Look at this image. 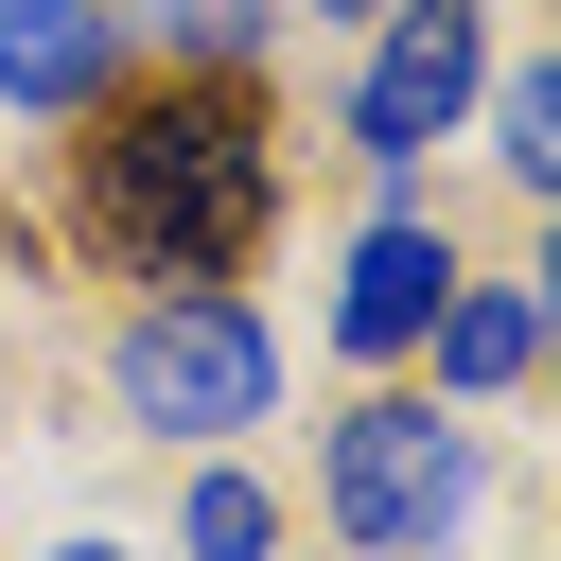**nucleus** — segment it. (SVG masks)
Here are the masks:
<instances>
[{
    "label": "nucleus",
    "mask_w": 561,
    "mask_h": 561,
    "mask_svg": "<svg viewBox=\"0 0 561 561\" xmlns=\"http://www.w3.org/2000/svg\"><path fill=\"white\" fill-rule=\"evenodd\" d=\"M88 228H105V263H140V280H228L263 228H280V140H263V105H245V70H158V88H123L105 105V140H88Z\"/></svg>",
    "instance_id": "1"
},
{
    "label": "nucleus",
    "mask_w": 561,
    "mask_h": 561,
    "mask_svg": "<svg viewBox=\"0 0 561 561\" xmlns=\"http://www.w3.org/2000/svg\"><path fill=\"white\" fill-rule=\"evenodd\" d=\"M316 491H333V526H351L368 561H438V543L473 526V421H456V403H403V386H368V403L333 421Z\"/></svg>",
    "instance_id": "2"
},
{
    "label": "nucleus",
    "mask_w": 561,
    "mask_h": 561,
    "mask_svg": "<svg viewBox=\"0 0 561 561\" xmlns=\"http://www.w3.org/2000/svg\"><path fill=\"white\" fill-rule=\"evenodd\" d=\"M123 403L158 421V438H245L263 403H280V351H263V316L245 298H158V316H123Z\"/></svg>",
    "instance_id": "3"
},
{
    "label": "nucleus",
    "mask_w": 561,
    "mask_h": 561,
    "mask_svg": "<svg viewBox=\"0 0 561 561\" xmlns=\"http://www.w3.org/2000/svg\"><path fill=\"white\" fill-rule=\"evenodd\" d=\"M473 70H491V0H386V53L351 70V158L403 175L421 140H456Z\"/></svg>",
    "instance_id": "4"
},
{
    "label": "nucleus",
    "mask_w": 561,
    "mask_h": 561,
    "mask_svg": "<svg viewBox=\"0 0 561 561\" xmlns=\"http://www.w3.org/2000/svg\"><path fill=\"white\" fill-rule=\"evenodd\" d=\"M105 88H123L105 0H0V105H18V123H88Z\"/></svg>",
    "instance_id": "5"
},
{
    "label": "nucleus",
    "mask_w": 561,
    "mask_h": 561,
    "mask_svg": "<svg viewBox=\"0 0 561 561\" xmlns=\"http://www.w3.org/2000/svg\"><path fill=\"white\" fill-rule=\"evenodd\" d=\"M438 298H456V245H438V228H368V245H351L333 333H351V351H421V333H438Z\"/></svg>",
    "instance_id": "6"
},
{
    "label": "nucleus",
    "mask_w": 561,
    "mask_h": 561,
    "mask_svg": "<svg viewBox=\"0 0 561 561\" xmlns=\"http://www.w3.org/2000/svg\"><path fill=\"white\" fill-rule=\"evenodd\" d=\"M526 368H543L526 298H508V280H456V298H438V386H456V403H491V386H526Z\"/></svg>",
    "instance_id": "7"
},
{
    "label": "nucleus",
    "mask_w": 561,
    "mask_h": 561,
    "mask_svg": "<svg viewBox=\"0 0 561 561\" xmlns=\"http://www.w3.org/2000/svg\"><path fill=\"white\" fill-rule=\"evenodd\" d=\"M263 18H280V0H158L175 70H245V53H263Z\"/></svg>",
    "instance_id": "8"
},
{
    "label": "nucleus",
    "mask_w": 561,
    "mask_h": 561,
    "mask_svg": "<svg viewBox=\"0 0 561 561\" xmlns=\"http://www.w3.org/2000/svg\"><path fill=\"white\" fill-rule=\"evenodd\" d=\"M508 175L561 210V53H543V70H508Z\"/></svg>",
    "instance_id": "9"
},
{
    "label": "nucleus",
    "mask_w": 561,
    "mask_h": 561,
    "mask_svg": "<svg viewBox=\"0 0 561 561\" xmlns=\"http://www.w3.org/2000/svg\"><path fill=\"white\" fill-rule=\"evenodd\" d=\"M263 543H280V508L245 473H193V561H263Z\"/></svg>",
    "instance_id": "10"
},
{
    "label": "nucleus",
    "mask_w": 561,
    "mask_h": 561,
    "mask_svg": "<svg viewBox=\"0 0 561 561\" xmlns=\"http://www.w3.org/2000/svg\"><path fill=\"white\" fill-rule=\"evenodd\" d=\"M526 333H543V368H561V228H543V298H526Z\"/></svg>",
    "instance_id": "11"
},
{
    "label": "nucleus",
    "mask_w": 561,
    "mask_h": 561,
    "mask_svg": "<svg viewBox=\"0 0 561 561\" xmlns=\"http://www.w3.org/2000/svg\"><path fill=\"white\" fill-rule=\"evenodd\" d=\"M298 18H386V0H298Z\"/></svg>",
    "instance_id": "12"
},
{
    "label": "nucleus",
    "mask_w": 561,
    "mask_h": 561,
    "mask_svg": "<svg viewBox=\"0 0 561 561\" xmlns=\"http://www.w3.org/2000/svg\"><path fill=\"white\" fill-rule=\"evenodd\" d=\"M53 561H123V543H53Z\"/></svg>",
    "instance_id": "13"
}]
</instances>
